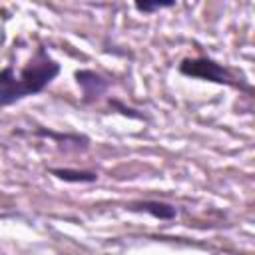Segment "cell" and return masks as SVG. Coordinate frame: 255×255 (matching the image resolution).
I'll list each match as a JSON object with an SVG mask.
<instances>
[{"label":"cell","mask_w":255,"mask_h":255,"mask_svg":"<svg viewBox=\"0 0 255 255\" xmlns=\"http://www.w3.org/2000/svg\"><path fill=\"white\" fill-rule=\"evenodd\" d=\"M52 175L58 179H64L68 183H94L98 179L96 171H86V169H72V167H54Z\"/></svg>","instance_id":"cell-5"},{"label":"cell","mask_w":255,"mask_h":255,"mask_svg":"<svg viewBox=\"0 0 255 255\" xmlns=\"http://www.w3.org/2000/svg\"><path fill=\"white\" fill-rule=\"evenodd\" d=\"M131 211H143L159 221H171L177 215V209L165 201H157V199H143V201H133L129 203Z\"/></svg>","instance_id":"cell-4"},{"label":"cell","mask_w":255,"mask_h":255,"mask_svg":"<svg viewBox=\"0 0 255 255\" xmlns=\"http://www.w3.org/2000/svg\"><path fill=\"white\" fill-rule=\"evenodd\" d=\"M60 74V64L48 54L46 48H38L34 56L16 74L14 66L0 70V108L12 106L24 98L44 92Z\"/></svg>","instance_id":"cell-1"},{"label":"cell","mask_w":255,"mask_h":255,"mask_svg":"<svg viewBox=\"0 0 255 255\" xmlns=\"http://www.w3.org/2000/svg\"><path fill=\"white\" fill-rule=\"evenodd\" d=\"M76 82L82 90L84 102H96L110 88V80H106L102 74H98L94 70H78L76 72Z\"/></svg>","instance_id":"cell-3"},{"label":"cell","mask_w":255,"mask_h":255,"mask_svg":"<svg viewBox=\"0 0 255 255\" xmlns=\"http://www.w3.org/2000/svg\"><path fill=\"white\" fill-rule=\"evenodd\" d=\"M179 72L189 78H201V80H209L215 84L239 86L235 82V78L231 76V72L211 58H185L179 64Z\"/></svg>","instance_id":"cell-2"},{"label":"cell","mask_w":255,"mask_h":255,"mask_svg":"<svg viewBox=\"0 0 255 255\" xmlns=\"http://www.w3.org/2000/svg\"><path fill=\"white\" fill-rule=\"evenodd\" d=\"M171 6H175V2H137L135 10H139L143 14H151V12H157L163 8H171Z\"/></svg>","instance_id":"cell-6"}]
</instances>
